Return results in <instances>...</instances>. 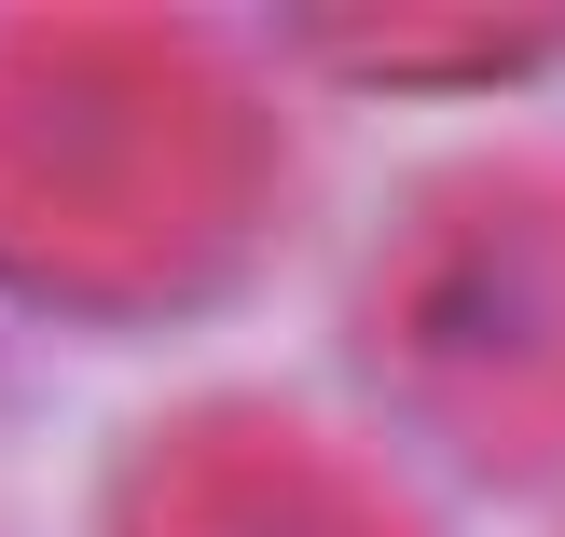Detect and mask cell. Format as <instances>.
Listing matches in <instances>:
<instances>
[{
  "label": "cell",
  "instance_id": "obj_1",
  "mask_svg": "<svg viewBox=\"0 0 565 537\" xmlns=\"http://www.w3.org/2000/svg\"><path fill=\"white\" fill-rule=\"evenodd\" d=\"M290 207V138L193 28L0 14V276L42 303H207Z\"/></svg>",
  "mask_w": 565,
  "mask_h": 537
},
{
  "label": "cell",
  "instance_id": "obj_2",
  "mask_svg": "<svg viewBox=\"0 0 565 537\" xmlns=\"http://www.w3.org/2000/svg\"><path fill=\"white\" fill-rule=\"evenodd\" d=\"M359 358L469 469L565 455V165H456L359 290Z\"/></svg>",
  "mask_w": 565,
  "mask_h": 537
},
{
  "label": "cell",
  "instance_id": "obj_3",
  "mask_svg": "<svg viewBox=\"0 0 565 537\" xmlns=\"http://www.w3.org/2000/svg\"><path fill=\"white\" fill-rule=\"evenodd\" d=\"M110 537H428V524L331 428H303L276 400H207V414L138 441Z\"/></svg>",
  "mask_w": 565,
  "mask_h": 537
},
{
  "label": "cell",
  "instance_id": "obj_4",
  "mask_svg": "<svg viewBox=\"0 0 565 537\" xmlns=\"http://www.w3.org/2000/svg\"><path fill=\"white\" fill-rule=\"evenodd\" d=\"M565 14H331L318 55H386L414 83H456V69H511V55H552Z\"/></svg>",
  "mask_w": 565,
  "mask_h": 537
}]
</instances>
